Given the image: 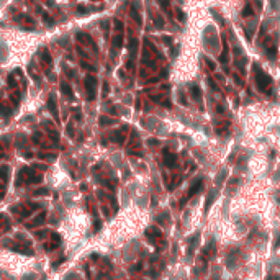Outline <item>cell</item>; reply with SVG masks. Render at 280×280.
Here are the masks:
<instances>
[{
  "instance_id": "cell-1",
  "label": "cell",
  "mask_w": 280,
  "mask_h": 280,
  "mask_svg": "<svg viewBox=\"0 0 280 280\" xmlns=\"http://www.w3.org/2000/svg\"><path fill=\"white\" fill-rule=\"evenodd\" d=\"M255 84H257V89H259L260 92L266 93L267 90L270 89V85H272V79H270L266 72L260 71L259 67H255Z\"/></svg>"
},
{
  "instance_id": "cell-2",
  "label": "cell",
  "mask_w": 280,
  "mask_h": 280,
  "mask_svg": "<svg viewBox=\"0 0 280 280\" xmlns=\"http://www.w3.org/2000/svg\"><path fill=\"white\" fill-rule=\"evenodd\" d=\"M84 85H85V90H87V98L93 100L95 98V90H97V79L93 75H87Z\"/></svg>"
},
{
  "instance_id": "cell-3",
  "label": "cell",
  "mask_w": 280,
  "mask_h": 280,
  "mask_svg": "<svg viewBox=\"0 0 280 280\" xmlns=\"http://www.w3.org/2000/svg\"><path fill=\"white\" fill-rule=\"evenodd\" d=\"M202 187H203V180H202V179H198V180H195V182H193V185H192V187H190V190L187 192V195H185V198L182 200V205L185 203V200L192 198V197L195 195V193H197V192H198Z\"/></svg>"
},
{
  "instance_id": "cell-4",
  "label": "cell",
  "mask_w": 280,
  "mask_h": 280,
  "mask_svg": "<svg viewBox=\"0 0 280 280\" xmlns=\"http://www.w3.org/2000/svg\"><path fill=\"white\" fill-rule=\"evenodd\" d=\"M48 110L53 113V116L56 118V120H59V113H57V105H56V97L54 95H49V98H48Z\"/></svg>"
},
{
  "instance_id": "cell-5",
  "label": "cell",
  "mask_w": 280,
  "mask_h": 280,
  "mask_svg": "<svg viewBox=\"0 0 280 280\" xmlns=\"http://www.w3.org/2000/svg\"><path fill=\"white\" fill-rule=\"evenodd\" d=\"M175 161H177L175 154H170L169 149H164V164L167 167H172V166H175Z\"/></svg>"
},
{
  "instance_id": "cell-6",
  "label": "cell",
  "mask_w": 280,
  "mask_h": 280,
  "mask_svg": "<svg viewBox=\"0 0 280 280\" xmlns=\"http://www.w3.org/2000/svg\"><path fill=\"white\" fill-rule=\"evenodd\" d=\"M44 221H46V213L41 211V213L38 215V216H36L35 220L31 221V223H28V228H35V226H38V224H43Z\"/></svg>"
},
{
  "instance_id": "cell-7",
  "label": "cell",
  "mask_w": 280,
  "mask_h": 280,
  "mask_svg": "<svg viewBox=\"0 0 280 280\" xmlns=\"http://www.w3.org/2000/svg\"><path fill=\"white\" fill-rule=\"evenodd\" d=\"M75 38H77L80 43H89V44H92V48H93V49H97L95 43L92 41V38H90L89 35H85V33H77V35H75Z\"/></svg>"
},
{
  "instance_id": "cell-8",
  "label": "cell",
  "mask_w": 280,
  "mask_h": 280,
  "mask_svg": "<svg viewBox=\"0 0 280 280\" xmlns=\"http://www.w3.org/2000/svg\"><path fill=\"white\" fill-rule=\"evenodd\" d=\"M124 130H126V126L121 128L120 131L113 133V135H111V139H113V141H116V143H120V144H123V141H124Z\"/></svg>"
},
{
  "instance_id": "cell-9",
  "label": "cell",
  "mask_w": 280,
  "mask_h": 280,
  "mask_svg": "<svg viewBox=\"0 0 280 280\" xmlns=\"http://www.w3.org/2000/svg\"><path fill=\"white\" fill-rule=\"evenodd\" d=\"M41 59H43V62L46 64V66H51V64H53V57H51V53L46 49V48H43Z\"/></svg>"
},
{
  "instance_id": "cell-10",
  "label": "cell",
  "mask_w": 280,
  "mask_h": 280,
  "mask_svg": "<svg viewBox=\"0 0 280 280\" xmlns=\"http://www.w3.org/2000/svg\"><path fill=\"white\" fill-rule=\"evenodd\" d=\"M190 95L193 97V98L197 100V102H202V93H200V89H198V85H192L190 87Z\"/></svg>"
},
{
  "instance_id": "cell-11",
  "label": "cell",
  "mask_w": 280,
  "mask_h": 280,
  "mask_svg": "<svg viewBox=\"0 0 280 280\" xmlns=\"http://www.w3.org/2000/svg\"><path fill=\"white\" fill-rule=\"evenodd\" d=\"M12 113H13V110H12V106H8V105H0V116L8 118Z\"/></svg>"
},
{
  "instance_id": "cell-12",
  "label": "cell",
  "mask_w": 280,
  "mask_h": 280,
  "mask_svg": "<svg viewBox=\"0 0 280 280\" xmlns=\"http://www.w3.org/2000/svg\"><path fill=\"white\" fill-rule=\"evenodd\" d=\"M61 90H62V93L66 97L74 98V92H72V89H71V85H69V84H62V85H61Z\"/></svg>"
},
{
  "instance_id": "cell-13",
  "label": "cell",
  "mask_w": 280,
  "mask_h": 280,
  "mask_svg": "<svg viewBox=\"0 0 280 280\" xmlns=\"http://www.w3.org/2000/svg\"><path fill=\"white\" fill-rule=\"evenodd\" d=\"M266 51H267L266 54L269 56V59H275V56H277V46L273 44V43L270 44L269 48H266Z\"/></svg>"
},
{
  "instance_id": "cell-14",
  "label": "cell",
  "mask_w": 280,
  "mask_h": 280,
  "mask_svg": "<svg viewBox=\"0 0 280 280\" xmlns=\"http://www.w3.org/2000/svg\"><path fill=\"white\" fill-rule=\"evenodd\" d=\"M146 236H148V238H161V231L157 229V228H149V229L146 231Z\"/></svg>"
},
{
  "instance_id": "cell-15",
  "label": "cell",
  "mask_w": 280,
  "mask_h": 280,
  "mask_svg": "<svg viewBox=\"0 0 280 280\" xmlns=\"http://www.w3.org/2000/svg\"><path fill=\"white\" fill-rule=\"evenodd\" d=\"M7 177H8V167L7 166H2V167H0V180L7 182Z\"/></svg>"
},
{
  "instance_id": "cell-16",
  "label": "cell",
  "mask_w": 280,
  "mask_h": 280,
  "mask_svg": "<svg viewBox=\"0 0 280 280\" xmlns=\"http://www.w3.org/2000/svg\"><path fill=\"white\" fill-rule=\"evenodd\" d=\"M130 53H131V56H135L136 54V49H138V41H136L135 38H131V41H130Z\"/></svg>"
},
{
  "instance_id": "cell-17",
  "label": "cell",
  "mask_w": 280,
  "mask_h": 280,
  "mask_svg": "<svg viewBox=\"0 0 280 280\" xmlns=\"http://www.w3.org/2000/svg\"><path fill=\"white\" fill-rule=\"evenodd\" d=\"M38 159H46V161H54L56 159V154H46V153H39Z\"/></svg>"
},
{
  "instance_id": "cell-18",
  "label": "cell",
  "mask_w": 280,
  "mask_h": 280,
  "mask_svg": "<svg viewBox=\"0 0 280 280\" xmlns=\"http://www.w3.org/2000/svg\"><path fill=\"white\" fill-rule=\"evenodd\" d=\"M121 44H123V35H118V36H115V39H113V48H121Z\"/></svg>"
},
{
  "instance_id": "cell-19",
  "label": "cell",
  "mask_w": 280,
  "mask_h": 280,
  "mask_svg": "<svg viewBox=\"0 0 280 280\" xmlns=\"http://www.w3.org/2000/svg\"><path fill=\"white\" fill-rule=\"evenodd\" d=\"M131 17L135 18V20H136V23H138V25H141V17H139L138 10H136V8H135V5H133V7H131Z\"/></svg>"
},
{
  "instance_id": "cell-20",
  "label": "cell",
  "mask_w": 280,
  "mask_h": 280,
  "mask_svg": "<svg viewBox=\"0 0 280 280\" xmlns=\"http://www.w3.org/2000/svg\"><path fill=\"white\" fill-rule=\"evenodd\" d=\"M213 198H215V192H211L208 195V198H206V203H205V211H208L210 210V206H211V203H213Z\"/></svg>"
},
{
  "instance_id": "cell-21",
  "label": "cell",
  "mask_w": 280,
  "mask_h": 280,
  "mask_svg": "<svg viewBox=\"0 0 280 280\" xmlns=\"http://www.w3.org/2000/svg\"><path fill=\"white\" fill-rule=\"evenodd\" d=\"M18 20H20V21H26V23H30V25H35V20H33L31 17H28V15H21Z\"/></svg>"
},
{
  "instance_id": "cell-22",
  "label": "cell",
  "mask_w": 280,
  "mask_h": 280,
  "mask_svg": "<svg viewBox=\"0 0 280 280\" xmlns=\"http://www.w3.org/2000/svg\"><path fill=\"white\" fill-rule=\"evenodd\" d=\"M59 244H61V239H56L54 242H49V244H46V249H48V251H53V249H56Z\"/></svg>"
},
{
  "instance_id": "cell-23",
  "label": "cell",
  "mask_w": 280,
  "mask_h": 280,
  "mask_svg": "<svg viewBox=\"0 0 280 280\" xmlns=\"http://www.w3.org/2000/svg\"><path fill=\"white\" fill-rule=\"evenodd\" d=\"M43 20H44V23H46V25H49V26L54 25V20H53V18H51L48 13H43Z\"/></svg>"
},
{
  "instance_id": "cell-24",
  "label": "cell",
  "mask_w": 280,
  "mask_h": 280,
  "mask_svg": "<svg viewBox=\"0 0 280 280\" xmlns=\"http://www.w3.org/2000/svg\"><path fill=\"white\" fill-rule=\"evenodd\" d=\"M242 15H244V17H251L252 15V7L251 5H246L244 10H242Z\"/></svg>"
},
{
  "instance_id": "cell-25",
  "label": "cell",
  "mask_w": 280,
  "mask_h": 280,
  "mask_svg": "<svg viewBox=\"0 0 280 280\" xmlns=\"http://www.w3.org/2000/svg\"><path fill=\"white\" fill-rule=\"evenodd\" d=\"M49 136L53 138V141H54V143H57V141H59V135H57V131H56V130H49Z\"/></svg>"
},
{
  "instance_id": "cell-26",
  "label": "cell",
  "mask_w": 280,
  "mask_h": 280,
  "mask_svg": "<svg viewBox=\"0 0 280 280\" xmlns=\"http://www.w3.org/2000/svg\"><path fill=\"white\" fill-rule=\"evenodd\" d=\"M75 12H77L79 15H85V13H87V12H89V8L82 7V5H77V8H75Z\"/></svg>"
},
{
  "instance_id": "cell-27",
  "label": "cell",
  "mask_w": 280,
  "mask_h": 280,
  "mask_svg": "<svg viewBox=\"0 0 280 280\" xmlns=\"http://www.w3.org/2000/svg\"><path fill=\"white\" fill-rule=\"evenodd\" d=\"M111 123H113V120H108L106 116L100 118V124H102V126H106V124H111Z\"/></svg>"
},
{
  "instance_id": "cell-28",
  "label": "cell",
  "mask_w": 280,
  "mask_h": 280,
  "mask_svg": "<svg viewBox=\"0 0 280 280\" xmlns=\"http://www.w3.org/2000/svg\"><path fill=\"white\" fill-rule=\"evenodd\" d=\"M48 193H49V192H48V188H39V190H36L35 193H33V195L38 197V195H48Z\"/></svg>"
},
{
  "instance_id": "cell-29",
  "label": "cell",
  "mask_w": 280,
  "mask_h": 280,
  "mask_svg": "<svg viewBox=\"0 0 280 280\" xmlns=\"http://www.w3.org/2000/svg\"><path fill=\"white\" fill-rule=\"evenodd\" d=\"M82 67H85L87 71H92V72H95V71H97V67H95V66H90V64L84 62V61H82Z\"/></svg>"
},
{
  "instance_id": "cell-30",
  "label": "cell",
  "mask_w": 280,
  "mask_h": 280,
  "mask_svg": "<svg viewBox=\"0 0 280 280\" xmlns=\"http://www.w3.org/2000/svg\"><path fill=\"white\" fill-rule=\"evenodd\" d=\"M220 61H221V62H228V49H226V48H224V51H223V54H221Z\"/></svg>"
},
{
  "instance_id": "cell-31",
  "label": "cell",
  "mask_w": 280,
  "mask_h": 280,
  "mask_svg": "<svg viewBox=\"0 0 280 280\" xmlns=\"http://www.w3.org/2000/svg\"><path fill=\"white\" fill-rule=\"evenodd\" d=\"M115 26H116V30H118V31H123V23H121V21L120 20H115Z\"/></svg>"
},
{
  "instance_id": "cell-32",
  "label": "cell",
  "mask_w": 280,
  "mask_h": 280,
  "mask_svg": "<svg viewBox=\"0 0 280 280\" xmlns=\"http://www.w3.org/2000/svg\"><path fill=\"white\" fill-rule=\"evenodd\" d=\"M177 18H179L180 21L185 20V15H184V12H182V10H177Z\"/></svg>"
},
{
  "instance_id": "cell-33",
  "label": "cell",
  "mask_w": 280,
  "mask_h": 280,
  "mask_svg": "<svg viewBox=\"0 0 280 280\" xmlns=\"http://www.w3.org/2000/svg\"><path fill=\"white\" fill-rule=\"evenodd\" d=\"M159 2H161V5H162V7L166 8V10L169 8V0H159Z\"/></svg>"
},
{
  "instance_id": "cell-34",
  "label": "cell",
  "mask_w": 280,
  "mask_h": 280,
  "mask_svg": "<svg viewBox=\"0 0 280 280\" xmlns=\"http://www.w3.org/2000/svg\"><path fill=\"white\" fill-rule=\"evenodd\" d=\"M106 93H108V84H103V95H106Z\"/></svg>"
},
{
  "instance_id": "cell-35",
  "label": "cell",
  "mask_w": 280,
  "mask_h": 280,
  "mask_svg": "<svg viewBox=\"0 0 280 280\" xmlns=\"http://www.w3.org/2000/svg\"><path fill=\"white\" fill-rule=\"evenodd\" d=\"M64 260H66V257H61L59 260H56V262H54V267H57V266H59L61 262H64Z\"/></svg>"
},
{
  "instance_id": "cell-36",
  "label": "cell",
  "mask_w": 280,
  "mask_h": 280,
  "mask_svg": "<svg viewBox=\"0 0 280 280\" xmlns=\"http://www.w3.org/2000/svg\"><path fill=\"white\" fill-rule=\"evenodd\" d=\"M75 120H79V121L82 120V115H80V111H77V113H75Z\"/></svg>"
},
{
  "instance_id": "cell-37",
  "label": "cell",
  "mask_w": 280,
  "mask_h": 280,
  "mask_svg": "<svg viewBox=\"0 0 280 280\" xmlns=\"http://www.w3.org/2000/svg\"><path fill=\"white\" fill-rule=\"evenodd\" d=\"M67 135H69V136H72V126H71V124L67 126Z\"/></svg>"
},
{
  "instance_id": "cell-38",
  "label": "cell",
  "mask_w": 280,
  "mask_h": 280,
  "mask_svg": "<svg viewBox=\"0 0 280 280\" xmlns=\"http://www.w3.org/2000/svg\"><path fill=\"white\" fill-rule=\"evenodd\" d=\"M2 221H5V215H0V223H2Z\"/></svg>"
}]
</instances>
